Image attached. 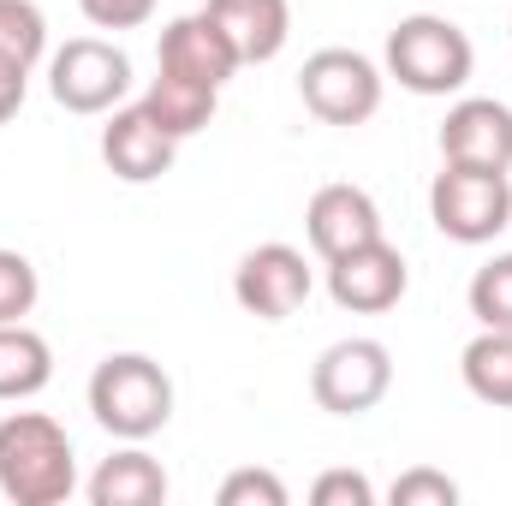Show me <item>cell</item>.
I'll return each mask as SVG.
<instances>
[{
	"label": "cell",
	"mask_w": 512,
	"mask_h": 506,
	"mask_svg": "<svg viewBox=\"0 0 512 506\" xmlns=\"http://www.w3.org/2000/svg\"><path fill=\"white\" fill-rule=\"evenodd\" d=\"M78 489L72 435L48 411H6L0 417V495L12 506H60Z\"/></svg>",
	"instance_id": "obj_1"
},
{
	"label": "cell",
	"mask_w": 512,
	"mask_h": 506,
	"mask_svg": "<svg viewBox=\"0 0 512 506\" xmlns=\"http://www.w3.org/2000/svg\"><path fill=\"white\" fill-rule=\"evenodd\" d=\"M477 72L471 36L441 12H411L387 30V78L411 96H459Z\"/></svg>",
	"instance_id": "obj_2"
},
{
	"label": "cell",
	"mask_w": 512,
	"mask_h": 506,
	"mask_svg": "<svg viewBox=\"0 0 512 506\" xmlns=\"http://www.w3.org/2000/svg\"><path fill=\"white\" fill-rule=\"evenodd\" d=\"M90 417L114 441H149L173 417V376L143 352H114L90 376Z\"/></svg>",
	"instance_id": "obj_3"
},
{
	"label": "cell",
	"mask_w": 512,
	"mask_h": 506,
	"mask_svg": "<svg viewBox=\"0 0 512 506\" xmlns=\"http://www.w3.org/2000/svg\"><path fill=\"white\" fill-rule=\"evenodd\" d=\"M429 221L441 239L453 245H489L512 227V179L489 167H459L441 161L435 185H429Z\"/></svg>",
	"instance_id": "obj_4"
},
{
	"label": "cell",
	"mask_w": 512,
	"mask_h": 506,
	"mask_svg": "<svg viewBox=\"0 0 512 506\" xmlns=\"http://www.w3.org/2000/svg\"><path fill=\"white\" fill-rule=\"evenodd\" d=\"M382 66L358 48H316L298 72V96L322 126H364L382 108Z\"/></svg>",
	"instance_id": "obj_5"
},
{
	"label": "cell",
	"mask_w": 512,
	"mask_h": 506,
	"mask_svg": "<svg viewBox=\"0 0 512 506\" xmlns=\"http://www.w3.org/2000/svg\"><path fill=\"white\" fill-rule=\"evenodd\" d=\"M126 90H131L126 48H114L102 36H72L48 60V96L66 114H114L126 102Z\"/></svg>",
	"instance_id": "obj_6"
},
{
	"label": "cell",
	"mask_w": 512,
	"mask_h": 506,
	"mask_svg": "<svg viewBox=\"0 0 512 506\" xmlns=\"http://www.w3.org/2000/svg\"><path fill=\"white\" fill-rule=\"evenodd\" d=\"M393 387V352L370 334H352V340H334L316 370H310V399L334 417H364L376 411Z\"/></svg>",
	"instance_id": "obj_7"
},
{
	"label": "cell",
	"mask_w": 512,
	"mask_h": 506,
	"mask_svg": "<svg viewBox=\"0 0 512 506\" xmlns=\"http://www.w3.org/2000/svg\"><path fill=\"white\" fill-rule=\"evenodd\" d=\"M310 286H316V274H310L304 251H292L280 239L245 251L239 268H233V298H239V310L256 316V322H286L292 310H304Z\"/></svg>",
	"instance_id": "obj_8"
},
{
	"label": "cell",
	"mask_w": 512,
	"mask_h": 506,
	"mask_svg": "<svg viewBox=\"0 0 512 506\" xmlns=\"http://www.w3.org/2000/svg\"><path fill=\"white\" fill-rule=\"evenodd\" d=\"M405 286H411V268H405V256L393 251L387 239H370V245H358V251L328 262V298L340 310H352V316L393 310L405 298Z\"/></svg>",
	"instance_id": "obj_9"
},
{
	"label": "cell",
	"mask_w": 512,
	"mask_h": 506,
	"mask_svg": "<svg viewBox=\"0 0 512 506\" xmlns=\"http://www.w3.org/2000/svg\"><path fill=\"white\" fill-rule=\"evenodd\" d=\"M441 161L512 173V108L495 96H459L441 120Z\"/></svg>",
	"instance_id": "obj_10"
},
{
	"label": "cell",
	"mask_w": 512,
	"mask_h": 506,
	"mask_svg": "<svg viewBox=\"0 0 512 506\" xmlns=\"http://www.w3.org/2000/svg\"><path fill=\"white\" fill-rule=\"evenodd\" d=\"M304 233H310V251L322 256V262L358 251L370 239H387L382 209H376V197L364 185H322L310 197V209H304Z\"/></svg>",
	"instance_id": "obj_11"
},
{
	"label": "cell",
	"mask_w": 512,
	"mask_h": 506,
	"mask_svg": "<svg viewBox=\"0 0 512 506\" xmlns=\"http://www.w3.org/2000/svg\"><path fill=\"white\" fill-rule=\"evenodd\" d=\"M239 48L227 42V30L209 18V12H185L161 30V72H179V78H197L209 90H227L239 78Z\"/></svg>",
	"instance_id": "obj_12"
},
{
	"label": "cell",
	"mask_w": 512,
	"mask_h": 506,
	"mask_svg": "<svg viewBox=\"0 0 512 506\" xmlns=\"http://www.w3.org/2000/svg\"><path fill=\"white\" fill-rule=\"evenodd\" d=\"M173 149H179V137H167V131L155 126V120L143 114V102H137V108H114L108 126H102V161H108V173L126 179V185L161 179V173L173 167Z\"/></svg>",
	"instance_id": "obj_13"
},
{
	"label": "cell",
	"mask_w": 512,
	"mask_h": 506,
	"mask_svg": "<svg viewBox=\"0 0 512 506\" xmlns=\"http://www.w3.org/2000/svg\"><path fill=\"white\" fill-rule=\"evenodd\" d=\"M203 12L227 30V42L239 48L245 66L274 60L286 48V36H292V6L286 0H209Z\"/></svg>",
	"instance_id": "obj_14"
},
{
	"label": "cell",
	"mask_w": 512,
	"mask_h": 506,
	"mask_svg": "<svg viewBox=\"0 0 512 506\" xmlns=\"http://www.w3.org/2000/svg\"><path fill=\"white\" fill-rule=\"evenodd\" d=\"M161 501H167V471L137 441L126 453L102 459L96 477H90V506H161Z\"/></svg>",
	"instance_id": "obj_15"
},
{
	"label": "cell",
	"mask_w": 512,
	"mask_h": 506,
	"mask_svg": "<svg viewBox=\"0 0 512 506\" xmlns=\"http://www.w3.org/2000/svg\"><path fill=\"white\" fill-rule=\"evenodd\" d=\"M215 102H221V90H209L197 78H179V72H155V84L143 90V114L167 131V137H179V143L197 137V131L215 120Z\"/></svg>",
	"instance_id": "obj_16"
},
{
	"label": "cell",
	"mask_w": 512,
	"mask_h": 506,
	"mask_svg": "<svg viewBox=\"0 0 512 506\" xmlns=\"http://www.w3.org/2000/svg\"><path fill=\"white\" fill-rule=\"evenodd\" d=\"M54 381V352L36 328L0 322V399H36Z\"/></svg>",
	"instance_id": "obj_17"
},
{
	"label": "cell",
	"mask_w": 512,
	"mask_h": 506,
	"mask_svg": "<svg viewBox=\"0 0 512 506\" xmlns=\"http://www.w3.org/2000/svg\"><path fill=\"white\" fill-rule=\"evenodd\" d=\"M459 376L483 405L512 411V328H483L465 352H459Z\"/></svg>",
	"instance_id": "obj_18"
},
{
	"label": "cell",
	"mask_w": 512,
	"mask_h": 506,
	"mask_svg": "<svg viewBox=\"0 0 512 506\" xmlns=\"http://www.w3.org/2000/svg\"><path fill=\"white\" fill-rule=\"evenodd\" d=\"M465 304H471V316H477L483 328H512V251L495 256V262H483V268L471 274Z\"/></svg>",
	"instance_id": "obj_19"
},
{
	"label": "cell",
	"mask_w": 512,
	"mask_h": 506,
	"mask_svg": "<svg viewBox=\"0 0 512 506\" xmlns=\"http://www.w3.org/2000/svg\"><path fill=\"white\" fill-rule=\"evenodd\" d=\"M0 54L36 66L48 54V18L36 0H0Z\"/></svg>",
	"instance_id": "obj_20"
},
{
	"label": "cell",
	"mask_w": 512,
	"mask_h": 506,
	"mask_svg": "<svg viewBox=\"0 0 512 506\" xmlns=\"http://www.w3.org/2000/svg\"><path fill=\"white\" fill-rule=\"evenodd\" d=\"M42 298V280H36V262L24 251H6L0 245V322H24Z\"/></svg>",
	"instance_id": "obj_21"
},
{
	"label": "cell",
	"mask_w": 512,
	"mask_h": 506,
	"mask_svg": "<svg viewBox=\"0 0 512 506\" xmlns=\"http://www.w3.org/2000/svg\"><path fill=\"white\" fill-rule=\"evenodd\" d=\"M221 506H286L292 495H286V483L274 477V471H256V465H245V471H233L227 483H221V495H215Z\"/></svg>",
	"instance_id": "obj_22"
},
{
	"label": "cell",
	"mask_w": 512,
	"mask_h": 506,
	"mask_svg": "<svg viewBox=\"0 0 512 506\" xmlns=\"http://www.w3.org/2000/svg\"><path fill=\"white\" fill-rule=\"evenodd\" d=\"M393 506H453L459 501V483L447 477V471H429V465H417V471H405L399 483H393Z\"/></svg>",
	"instance_id": "obj_23"
},
{
	"label": "cell",
	"mask_w": 512,
	"mask_h": 506,
	"mask_svg": "<svg viewBox=\"0 0 512 506\" xmlns=\"http://www.w3.org/2000/svg\"><path fill=\"white\" fill-rule=\"evenodd\" d=\"M310 501L316 506H376V483L364 471H322Z\"/></svg>",
	"instance_id": "obj_24"
},
{
	"label": "cell",
	"mask_w": 512,
	"mask_h": 506,
	"mask_svg": "<svg viewBox=\"0 0 512 506\" xmlns=\"http://www.w3.org/2000/svg\"><path fill=\"white\" fill-rule=\"evenodd\" d=\"M78 6H84V18L96 30H137L155 12V0H78Z\"/></svg>",
	"instance_id": "obj_25"
},
{
	"label": "cell",
	"mask_w": 512,
	"mask_h": 506,
	"mask_svg": "<svg viewBox=\"0 0 512 506\" xmlns=\"http://www.w3.org/2000/svg\"><path fill=\"white\" fill-rule=\"evenodd\" d=\"M24 96H30V66L12 60V54H0V126L24 108Z\"/></svg>",
	"instance_id": "obj_26"
}]
</instances>
